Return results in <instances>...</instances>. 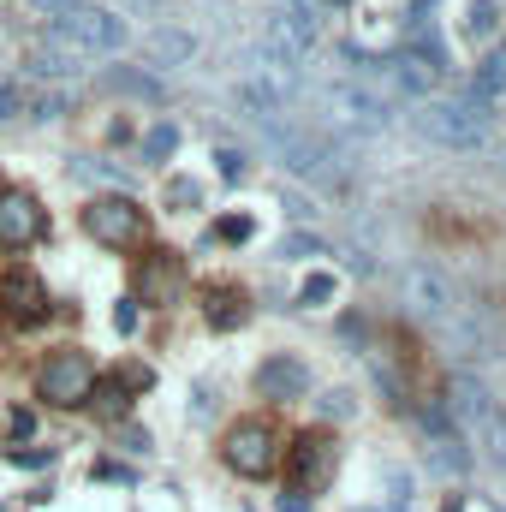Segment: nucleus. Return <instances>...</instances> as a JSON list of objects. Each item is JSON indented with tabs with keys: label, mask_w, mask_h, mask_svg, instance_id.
I'll return each mask as SVG.
<instances>
[{
	"label": "nucleus",
	"mask_w": 506,
	"mask_h": 512,
	"mask_svg": "<svg viewBox=\"0 0 506 512\" xmlns=\"http://www.w3.org/2000/svg\"><path fill=\"white\" fill-rule=\"evenodd\" d=\"M18 108H24L18 84H0V126H12V120H18Z\"/></svg>",
	"instance_id": "bb28decb"
},
{
	"label": "nucleus",
	"mask_w": 506,
	"mask_h": 512,
	"mask_svg": "<svg viewBox=\"0 0 506 512\" xmlns=\"http://www.w3.org/2000/svg\"><path fill=\"white\" fill-rule=\"evenodd\" d=\"M322 411H328V417H346V411H352V399H346V393H328V399H322Z\"/></svg>",
	"instance_id": "f704fd0d"
},
{
	"label": "nucleus",
	"mask_w": 506,
	"mask_h": 512,
	"mask_svg": "<svg viewBox=\"0 0 506 512\" xmlns=\"http://www.w3.org/2000/svg\"><path fill=\"white\" fill-rule=\"evenodd\" d=\"M48 36L54 42H66L72 54H120L126 48V18L120 12H108V6H72V12H60L54 24H48Z\"/></svg>",
	"instance_id": "f03ea898"
},
{
	"label": "nucleus",
	"mask_w": 506,
	"mask_h": 512,
	"mask_svg": "<svg viewBox=\"0 0 506 512\" xmlns=\"http://www.w3.org/2000/svg\"><path fill=\"white\" fill-rule=\"evenodd\" d=\"M167 197H173L179 209H191V203H197V185H191V179H173V185H167Z\"/></svg>",
	"instance_id": "c756f323"
},
{
	"label": "nucleus",
	"mask_w": 506,
	"mask_h": 512,
	"mask_svg": "<svg viewBox=\"0 0 506 512\" xmlns=\"http://www.w3.org/2000/svg\"><path fill=\"white\" fill-rule=\"evenodd\" d=\"M495 18H501L495 0H471V6H465V36H471V42H489V36H495Z\"/></svg>",
	"instance_id": "412c9836"
},
{
	"label": "nucleus",
	"mask_w": 506,
	"mask_h": 512,
	"mask_svg": "<svg viewBox=\"0 0 506 512\" xmlns=\"http://www.w3.org/2000/svg\"><path fill=\"white\" fill-rule=\"evenodd\" d=\"M179 280H185V274H179L173 256H149L143 274H137V298H143V304H173V298H179Z\"/></svg>",
	"instance_id": "4468645a"
},
{
	"label": "nucleus",
	"mask_w": 506,
	"mask_h": 512,
	"mask_svg": "<svg viewBox=\"0 0 506 512\" xmlns=\"http://www.w3.org/2000/svg\"><path fill=\"white\" fill-rule=\"evenodd\" d=\"M310 387V370L298 364V358H268L262 370H256V393L262 399H298Z\"/></svg>",
	"instance_id": "ddd939ff"
},
{
	"label": "nucleus",
	"mask_w": 506,
	"mask_h": 512,
	"mask_svg": "<svg viewBox=\"0 0 506 512\" xmlns=\"http://www.w3.org/2000/svg\"><path fill=\"white\" fill-rule=\"evenodd\" d=\"M102 84H108L114 96H137V102H161V96H167L161 78H149V72H137V66H114Z\"/></svg>",
	"instance_id": "a211bd4d"
},
{
	"label": "nucleus",
	"mask_w": 506,
	"mask_h": 512,
	"mask_svg": "<svg viewBox=\"0 0 506 512\" xmlns=\"http://www.w3.org/2000/svg\"><path fill=\"white\" fill-rule=\"evenodd\" d=\"M114 328H120V334L137 328V298H120V304H114Z\"/></svg>",
	"instance_id": "c85d7f7f"
},
{
	"label": "nucleus",
	"mask_w": 506,
	"mask_h": 512,
	"mask_svg": "<svg viewBox=\"0 0 506 512\" xmlns=\"http://www.w3.org/2000/svg\"><path fill=\"white\" fill-rule=\"evenodd\" d=\"M304 507H310L304 495H280V512H304Z\"/></svg>",
	"instance_id": "e433bc0d"
},
{
	"label": "nucleus",
	"mask_w": 506,
	"mask_h": 512,
	"mask_svg": "<svg viewBox=\"0 0 506 512\" xmlns=\"http://www.w3.org/2000/svg\"><path fill=\"white\" fill-rule=\"evenodd\" d=\"M197 54V42L185 36V30H149L143 36V60L149 66H179V60H191Z\"/></svg>",
	"instance_id": "f3484780"
},
{
	"label": "nucleus",
	"mask_w": 506,
	"mask_h": 512,
	"mask_svg": "<svg viewBox=\"0 0 506 512\" xmlns=\"http://www.w3.org/2000/svg\"><path fill=\"white\" fill-rule=\"evenodd\" d=\"M24 6H30V12H42V18H60V12H72L78 0H24Z\"/></svg>",
	"instance_id": "7c9ffc66"
},
{
	"label": "nucleus",
	"mask_w": 506,
	"mask_h": 512,
	"mask_svg": "<svg viewBox=\"0 0 506 512\" xmlns=\"http://www.w3.org/2000/svg\"><path fill=\"white\" fill-rule=\"evenodd\" d=\"M203 316H209V328H239L245 322V298L221 286V292H209V310Z\"/></svg>",
	"instance_id": "aec40b11"
},
{
	"label": "nucleus",
	"mask_w": 506,
	"mask_h": 512,
	"mask_svg": "<svg viewBox=\"0 0 506 512\" xmlns=\"http://www.w3.org/2000/svg\"><path fill=\"white\" fill-rule=\"evenodd\" d=\"M60 114H66V96H42L30 120H42V126H48V120H60Z\"/></svg>",
	"instance_id": "cd10ccee"
},
{
	"label": "nucleus",
	"mask_w": 506,
	"mask_h": 512,
	"mask_svg": "<svg viewBox=\"0 0 506 512\" xmlns=\"http://www.w3.org/2000/svg\"><path fill=\"white\" fill-rule=\"evenodd\" d=\"M12 435L30 441V435H36V417H30V411H12Z\"/></svg>",
	"instance_id": "72a5a7b5"
},
{
	"label": "nucleus",
	"mask_w": 506,
	"mask_h": 512,
	"mask_svg": "<svg viewBox=\"0 0 506 512\" xmlns=\"http://www.w3.org/2000/svg\"><path fill=\"white\" fill-rule=\"evenodd\" d=\"M221 239H233V245H245L251 239V221L239 215V221H221Z\"/></svg>",
	"instance_id": "2f4dec72"
},
{
	"label": "nucleus",
	"mask_w": 506,
	"mask_h": 512,
	"mask_svg": "<svg viewBox=\"0 0 506 512\" xmlns=\"http://www.w3.org/2000/svg\"><path fill=\"white\" fill-rule=\"evenodd\" d=\"M90 405H96V411H102L108 423H120V417H126V411H131V399H126V387H120V382L96 387V393H90Z\"/></svg>",
	"instance_id": "5701e85b"
},
{
	"label": "nucleus",
	"mask_w": 506,
	"mask_h": 512,
	"mask_svg": "<svg viewBox=\"0 0 506 512\" xmlns=\"http://www.w3.org/2000/svg\"><path fill=\"white\" fill-rule=\"evenodd\" d=\"M36 239H42V203L30 191H0V245L24 251Z\"/></svg>",
	"instance_id": "9b49d317"
},
{
	"label": "nucleus",
	"mask_w": 506,
	"mask_h": 512,
	"mask_svg": "<svg viewBox=\"0 0 506 512\" xmlns=\"http://www.w3.org/2000/svg\"><path fill=\"white\" fill-rule=\"evenodd\" d=\"M387 78H393V90H405V96H423V102H429V90H441V60L399 54V60H387Z\"/></svg>",
	"instance_id": "f8f14e48"
},
{
	"label": "nucleus",
	"mask_w": 506,
	"mask_h": 512,
	"mask_svg": "<svg viewBox=\"0 0 506 512\" xmlns=\"http://www.w3.org/2000/svg\"><path fill=\"white\" fill-rule=\"evenodd\" d=\"M447 405H453V417H459L465 441H471L495 471H506V399H495L477 376H453Z\"/></svg>",
	"instance_id": "f257e3e1"
},
{
	"label": "nucleus",
	"mask_w": 506,
	"mask_h": 512,
	"mask_svg": "<svg viewBox=\"0 0 506 512\" xmlns=\"http://www.w3.org/2000/svg\"><path fill=\"white\" fill-rule=\"evenodd\" d=\"M0 310H6V322L36 328V322L48 316V292H42V280H36L30 268H6V274H0Z\"/></svg>",
	"instance_id": "9d476101"
},
{
	"label": "nucleus",
	"mask_w": 506,
	"mask_h": 512,
	"mask_svg": "<svg viewBox=\"0 0 506 512\" xmlns=\"http://www.w3.org/2000/svg\"><path fill=\"white\" fill-rule=\"evenodd\" d=\"M84 233H90L96 245H108V251H131V245H143L149 221H143V209H137L131 197H96V203L84 209Z\"/></svg>",
	"instance_id": "423d86ee"
},
{
	"label": "nucleus",
	"mask_w": 506,
	"mask_h": 512,
	"mask_svg": "<svg viewBox=\"0 0 506 512\" xmlns=\"http://www.w3.org/2000/svg\"><path fill=\"white\" fill-rule=\"evenodd\" d=\"M96 393V364L84 352H48L42 370H36V399L42 405H60V411H78L90 405Z\"/></svg>",
	"instance_id": "20e7f679"
},
{
	"label": "nucleus",
	"mask_w": 506,
	"mask_h": 512,
	"mask_svg": "<svg viewBox=\"0 0 506 512\" xmlns=\"http://www.w3.org/2000/svg\"><path fill=\"white\" fill-rule=\"evenodd\" d=\"M120 441H126L131 453H149V435H143V429H126V435H120Z\"/></svg>",
	"instance_id": "c9c22d12"
},
{
	"label": "nucleus",
	"mask_w": 506,
	"mask_h": 512,
	"mask_svg": "<svg viewBox=\"0 0 506 512\" xmlns=\"http://www.w3.org/2000/svg\"><path fill=\"white\" fill-rule=\"evenodd\" d=\"M215 161H221V173H227V179H239V173H245V155H233V149H221Z\"/></svg>",
	"instance_id": "473e14b6"
},
{
	"label": "nucleus",
	"mask_w": 506,
	"mask_h": 512,
	"mask_svg": "<svg viewBox=\"0 0 506 512\" xmlns=\"http://www.w3.org/2000/svg\"><path fill=\"white\" fill-rule=\"evenodd\" d=\"M399 304L423 322V328H435V334H459V298L447 292V280L435 274V268H423V262H411L405 274H399Z\"/></svg>",
	"instance_id": "7ed1b4c3"
},
{
	"label": "nucleus",
	"mask_w": 506,
	"mask_h": 512,
	"mask_svg": "<svg viewBox=\"0 0 506 512\" xmlns=\"http://www.w3.org/2000/svg\"><path fill=\"white\" fill-rule=\"evenodd\" d=\"M334 465H340V447L328 435H298L292 453H286V471H292V495H316L334 483Z\"/></svg>",
	"instance_id": "1a4fd4ad"
},
{
	"label": "nucleus",
	"mask_w": 506,
	"mask_h": 512,
	"mask_svg": "<svg viewBox=\"0 0 506 512\" xmlns=\"http://www.w3.org/2000/svg\"><path fill=\"white\" fill-rule=\"evenodd\" d=\"M78 60H84V54H72L66 42L42 36V42L30 48V60H24V72H30V78H72V72H78Z\"/></svg>",
	"instance_id": "dca6fc26"
},
{
	"label": "nucleus",
	"mask_w": 506,
	"mask_h": 512,
	"mask_svg": "<svg viewBox=\"0 0 506 512\" xmlns=\"http://www.w3.org/2000/svg\"><path fill=\"white\" fill-rule=\"evenodd\" d=\"M328 298H334V274H310L298 292V304H328Z\"/></svg>",
	"instance_id": "393cba45"
},
{
	"label": "nucleus",
	"mask_w": 506,
	"mask_h": 512,
	"mask_svg": "<svg viewBox=\"0 0 506 512\" xmlns=\"http://www.w3.org/2000/svg\"><path fill=\"white\" fill-rule=\"evenodd\" d=\"M417 131L429 143H441V149H477L489 137V114L477 102H423Z\"/></svg>",
	"instance_id": "39448f33"
},
{
	"label": "nucleus",
	"mask_w": 506,
	"mask_h": 512,
	"mask_svg": "<svg viewBox=\"0 0 506 512\" xmlns=\"http://www.w3.org/2000/svg\"><path fill=\"white\" fill-rule=\"evenodd\" d=\"M328 114H334L340 126H352V131H381L387 120H393L387 96H381V90H370V84H358V78L328 84Z\"/></svg>",
	"instance_id": "0eeeda50"
},
{
	"label": "nucleus",
	"mask_w": 506,
	"mask_h": 512,
	"mask_svg": "<svg viewBox=\"0 0 506 512\" xmlns=\"http://www.w3.org/2000/svg\"><path fill=\"white\" fill-rule=\"evenodd\" d=\"M501 90H506V60H501V54H489V60L477 66V84H471V102L483 108V102H495Z\"/></svg>",
	"instance_id": "6ab92c4d"
},
{
	"label": "nucleus",
	"mask_w": 506,
	"mask_h": 512,
	"mask_svg": "<svg viewBox=\"0 0 506 512\" xmlns=\"http://www.w3.org/2000/svg\"><path fill=\"white\" fill-rule=\"evenodd\" d=\"M6 459H12L18 471H42V465H54V453H48V447H30V453H24V447H12Z\"/></svg>",
	"instance_id": "a878e982"
},
{
	"label": "nucleus",
	"mask_w": 506,
	"mask_h": 512,
	"mask_svg": "<svg viewBox=\"0 0 506 512\" xmlns=\"http://www.w3.org/2000/svg\"><path fill=\"white\" fill-rule=\"evenodd\" d=\"M358 512H376V507H358Z\"/></svg>",
	"instance_id": "4c0bfd02"
},
{
	"label": "nucleus",
	"mask_w": 506,
	"mask_h": 512,
	"mask_svg": "<svg viewBox=\"0 0 506 512\" xmlns=\"http://www.w3.org/2000/svg\"><path fill=\"white\" fill-rule=\"evenodd\" d=\"M423 435H429V447H435V465H441V471H453V477H459V471L471 465L465 441L447 429V417H441V411H423Z\"/></svg>",
	"instance_id": "2eb2a0df"
},
{
	"label": "nucleus",
	"mask_w": 506,
	"mask_h": 512,
	"mask_svg": "<svg viewBox=\"0 0 506 512\" xmlns=\"http://www.w3.org/2000/svg\"><path fill=\"white\" fill-rule=\"evenodd\" d=\"M173 149H179V131L173 126H155L149 137H143V161H167Z\"/></svg>",
	"instance_id": "b1692460"
},
{
	"label": "nucleus",
	"mask_w": 506,
	"mask_h": 512,
	"mask_svg": "<svg viewBox=\"0 0 506 512\" xmlns=\"http://www.w3.org/2000/svg\"><path fill=\"white\" fill-rule=\"evenodd\" d=\"M72 179H84V185H120L126 191V173L114 161H72Z\"/></svg>",
	"instance_id": "4be33fe9"
},
{
	"label": "nucleus",
	"mask_w": 506,
	"mask_h": 512,
	"mask_svg": "<svg viewBox=\"0 0 506 512\" xmlns=\"http://www.w3.org/2000/svg\"><path fill=\"white\" fill-rule=\"evenodd\" d=\"M221 459H227L239 477H268V471L280 465V441H274V429H268V423H233V429H227Z\"/></svg>",
	"instance_id": "6e6552de"
}]
</instances>
